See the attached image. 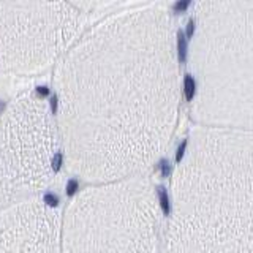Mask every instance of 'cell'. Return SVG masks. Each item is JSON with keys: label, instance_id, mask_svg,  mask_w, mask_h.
Returning <instances> with one entry per match:
<instances>
[{"label": "cell", "instance_id": "cell-1", "mask_svg": "<svg viewBox=\"0 0 253 253\" xmlns=\"http://www.w3.org/2000/svg\"><path fill=\"white\" fill-rule=\"evenodd\" d=\"M187 49H188L187 38L184 35V32H179L177 34V52H179V59L182 63H185V60H187Z\"/></svg>", "mask_w": 253, "mask_h": 253}, {"label": "cell", "instance_id": "cell-2", "mask_svg": "<svg viewBox=\"0 0 253 253\" xmlns=\"http://www.w3.org/2000/svg\"><path fill=\"white\" fill-rule=\"evenodd\" d=\"M157 195H158V200H160V206H162V211L165 215L169 213V198L168 193H166V188L165 187H157Z\"/></svg>", "mask_w": 253, "mask_h": 253}, {"label": "cell", "instance_id": "cell-3", "mask_svg": "<svg viewBox=\"0 0 253 253\" xmlns=\"http://www.w3.org/2000/svg\"><path fill=\"white\" fill-rule=\"evenodd\" d=\"M184 87H185V98L187 100H192L195 90H196V84H195V79L192 75H187L184 79Z\"/></svg>", "mask_w": 253, "mask_h": 253}, {"label": "cell", "instance_id": "cell-4", "mask_svg": "<svg viewBox=\"0 0 253 253\" xmlns=\"http://www.w3.org/2000/svg\"><path fill=\"white\" fill-rule=\"evenodd\" d=\"M78 188H79V184H78L76 179L68 180V184H67V195L68 196H75V193L78 192Z\"/></svg>", "mask_w": 253, "mask_h": 253}, {"label": "cell", "instance_id": "cell-5", "mask_svg": "<svg viewBox=\"0 0 253 253\" xmlns=\"http://www.w3.org/2000/svg\"><path fill=\"white\" fill-rule=\"evenodd\" d=\"M44 203L47 206H51V208H57V206H59V198L55 196V195H52V193H46L44 195Z\"/></svg>", "mask_w": 253, "mask_h": 253}, {"label": "cell", "instance_id": "cell-6", "mask_svg": "<svg viewBox=\"0 0 253 253\" xmlns=\"http://www.w3.org/2000/svg\"><path fill=\"white\" fill-rule=\"evenodd\" d=\"M62 160H63V157H62L60 152L54 155V158H52V171H55V172L60 171V168H62Z\"/></svg>", "mask_w": 253, "mask_h": 253}, {"label": "cell", "instance_id": "cell-7", "mask_svg": "<svg viewBox=\"0 0 253 253\" xmlns=\"http://www.w3.org/2000/svg\"><path fill=\"white\" fill-rule=\"evenodd\" d=\"M187 139H184L180 142V146L177 147V150H176V162L179 163L180 160H182V157H184V154H185V149H187Z\"/></svg>", "mask_w": 253, "mask_h": 253}, {"label": "cell", "instance_id": "cell-8", "mask_svg": "<svg viewBox=\"0 0 253 253\" xmlns=\"http://www.w3.org/2000/svg\"><path fill=\"white\" fill-rule=\"evenodd\" d=\"M160 171H162V176L163 177H168L169 174H171V166H169V163L166 162V160H162L160 162Z\"/></svg>", "mask_w": 253, "mask_h": 253}, {"label": "cell", "instance_id": "cell-9", "mask_svg": "<svg viewBox=\"0 0 253 253\" xmlns=\"http://www.w3.org/2000/svg\"><path fill=\"white\" fill-rule=\"evenodd\" d=\"M190 0H187V2H177V3H174V11H177V13H184L187 8L190 6Z\"/></svg>", "mask_w": 253, "mask_h": 253}, {"label": "cell", "instance_id": "cell-10", "mask_svg": "<svg viewBox=\"0 0 253 253\" xmlns=\"http://www.w3.org/2000/svg\"><path fill=\"white\" fill-rule=\"evenodd\" d=\"M195 34V22L193 21H190L187 24V30H185V38H192Z\"/></svg>", "mask_w": 253, "mask_h": 253}, {"label": "cell", "instance_id": "cell-11", "mask_svg": "<svg viewBox=\"0 0 253 253\" xmlns=\"http://www.w3.org/2000/svg\"><path fill=\"white\" fill-rule=\"evenodd\" d=\"M37 92L42 95V97H47V95H49V89H47V87H44V85L43 87H38Z\"/></svg>", "mask_w": 253, "mask_h": 253}, {"label": "cell", "instance_id": "cell-12", "mask_svg": "<svg viewBox=\"0 0 253 253\" xmlns=\"http://www.w3.org/2000/svg\"><path fill=\"white\" fill-rule=\"evenodd\" d=\"M51 109H52V113H57V97L51 98Z\"/></svg>", "mask_w": 253, "mask_h": 253}, {"label": "cell", "instance_id": "cell-13", "mask_svg": "<svg viewBox=\"0 0 253 253\" xmlns=\"http://www.w3.org/2000/svg\"><path fill=\"white\" fill-rule=\"evenodd\" d=\"M0 109H3V103H0Z\"/></svg>", "mask_w": 253, "mask_h": 253}]
</instances>
